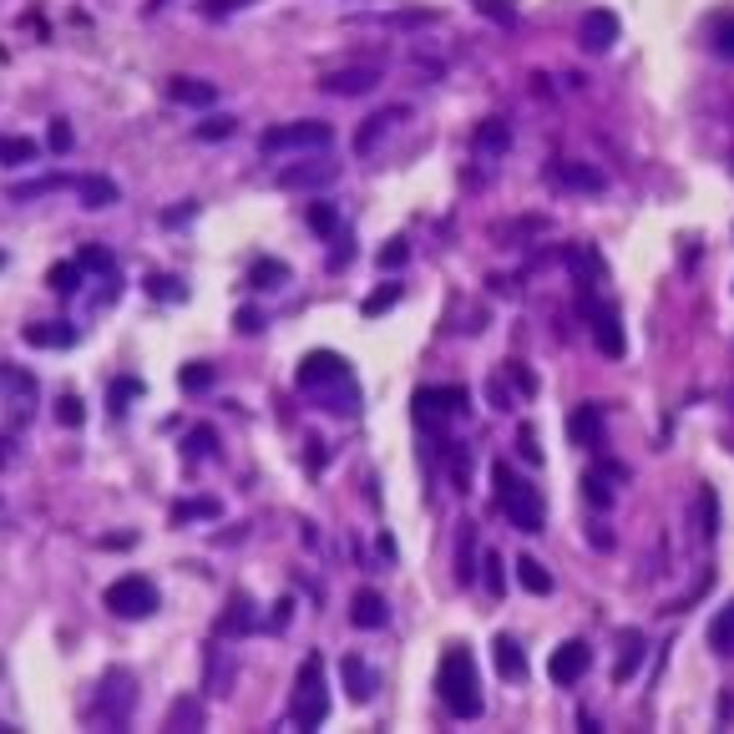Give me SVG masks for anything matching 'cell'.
I'll return each mask as SVG.
<instances>
[{"instance_id":"obj_1","label":"cell","mask_w":734,"mask_h":734,"mask_svg":"<svg viewBox=\"0 0 734 734\" xmlns=\"http://www.w3.org/2000/svg\"><path fill=\"white\" fill-rule=\"evenodd\" d=\"M441 699L451 704L456 719H476L481 714V679H476V664H471L466 643H451L446 659H441Z\"/></svg>"},{"instance_id":"obj_2","label":"cell","mask_w":734,"mask_h":734,"mask_svg":"<svg viewBox=\"0 0 734 734\" xmlns=\"http://www.w3.org/2000/svg\"><path fill=\"white\" fill-rule=\"evenodd\" d=\"M289 719H294V729H319L324 719H330V684H324V659H319V654H309V659L299 664Z\"/></svg>"},{"instance_id":"obj_3","label":"cell","mask_w":734,"mask_h":734,"mask_svg":"<svg viewBox=\"0 0 734 734\" xmlns=\"http://www.w3.org/2000/svg\"><path fill=\"white\" fill-rule=\"evenodd\" d=\"M492 476H497V502H502V512L512 517V527H517V532H542L547 507H542V497L532 492V481H522L512 466H492Z\"/></svg>"},{"instance_id":"obj_4","label":"cell","mask_w":734,"mask_h":734,"mask_svg":"<svg viewBox=\"0 0 734 734\" xmlns=\"http://www.w3.org/2000/svg\"><path fill=\"white\" fill-rule=\"evenodd\" d=\"M132 704H137V679L127 669H107L97 684V699H92V719L107 729H122L132 719Z\"/></svg>"},{"instance_id":"obj_5","label":"cell","mask_w":734,"mask_h":734,"mask_svg":"<svg viewBox=\"0 0 734 734\" xmlns=\"http://www.w3.org/2000/svg\"><path fill=\"white\" fill-rule=\"evenodd\" d=\"M335 142V127L319 122V117H304V122H279L264 132V152H324Z\"/></svg>"},{"instance_id":"obj_6","label":"cell","mask_w":734,"mask_h":734,"mask_svg":"<svg viewBox=\"0 0 734 734\" xmlns=\"http://www.w3.org/2000/svg\"><path fill=\"white\" fill-rule=\"evenodd\" d=\"M107 608H112L117 618H152V613L162 608V598H157V588H152L147 578L127 573V578H117V583L107 588Z\"/></svg>"},{"instance_id":"obj_7","label":"cell","mask_w":734,"mask_h":734,"mask_svg":"<svg viewBox=\"0 0 734 734\" xmlns=\"http://www.w3.org/2000/svg\"><path fill=\"white\" fill-rule=\"evenodd\" d=\"M340 178V162L335 157H309V162H289L279 173V188L284 193H319Z\"/></svg>"},{"instance_id":"obj_8","label":"cell","mask_w":734,"mask_h":734,"mask_svg":"<svg viewBox=\"0 0 734 734\" xmlns=\"http://www.w3.org/2000/svg\"><path fill=\"white\" fill-rule=\"evenodd\" d=\"M588 664H593V648L583 643V638H567V643H557L552 648V659H547V679L552 684H578L583 674H588Z\"/></svg>"},{"instance_id":"obj_9","label":"cell","mask_w":734,"mask_h":734,"mask_svg":"<svg viewBox=\"0 0 734 734\" xmlns=\"http://www.w3.org/2000/svg\"><path fill=\"white\" fill-rule=\"evenodd\" d=\"M583 314L593 319V340H598V350H603L608 360H618V355H623V330H618L613 304H603L598 294H583Z\"/></svg>"},{"instance_id":"obj_10","label":"cell","mask_w":734,"mask_h":734,"mask_svg":"<svg viewBox=\"0 0 734 734\" xmlns=\"http://www.w3.org/2000/svg\"><path fill=\"white\" fill-rule=\"evenodd\" d=\"M319 87L330 97H365L380 87V66H340V71H324Z\"/></svg>"},{"instance_id":"obj_11","label":"cell","mask_w":734,"mask_h":734,"mask_svg":"<svg viewBox=\"0 0 734 734\" xmlns=\"http://www.w3.org/2000/svg\"><path fill=\"white\" fill-rule=\"evenodd\" d=\"M416 421L421 426H431L436 416H461L466 411V390L461 385H441V390H416Z\"/></svg>"},{"instance_id":"obj_12","label":"cell","mask_w":734,"mask_h":734,"mask_svg":"<svg viewBox=\"0 0 734 734\" xmlns=\"http://www.w3.org/2000/svg\"><path fill=\"white\" fill-rule=\"evenodd\" d=\"M345 380H350V370H345V360L330 355V350H314V355H304V365H299V390L345 385Z\"/></svg>"},{"instance_id":"obj_13","label":"cell","mask_w":734,"mask_h":734,"mask_svg":"<svg viewBox=\"0 0 734 734\" xmlns=\"http://www.w3.org/2000/svg\"><path fill=\"white\" fill-rule=\"evenodd\" d=\"M567 436H573V446H583V451H598L603 446V405L598 400L578 405V411L567 416Z\"/></svg>"},{"instance_id":"obj_14","label":"cell","mask_w":734,"mask_h":734,"mask_svg":"<svg viewBox=\"0 0 734 734\" xmlns=\"http://www.w3.org/2000/svg\"><path fill=\"white\" fill-rule=\"evenodd\" d=\"M578 41H583V51H593V56L613 51V41H618V16H613V11H588L583 26H578Z\"/></svg>"},{"instance_id":"obj_15","label":"cell","mask_w":734,"mask_h":734,"mask_svg":"<svg viewBox=\"0 0 734 734\" xmlns=\"http://www.w3.org/2000/svg\"><path fill=\"white\" fill-rule=\"evenodd\" d=\"M405 117H411L405 107H380V112H375V117L355 132V152H375V147H380V137H385V132H395Z\"/></svg>"},{"instance_id":"obj_16","label":"cell","mask_w":734,"mask_h":734,"mask_svg":"<svg viewBox=\"0 0 734 734\" xmlns=\"http://www.w3.org/2000/svg\"><path fill=\"white\" fill-rule=\"evenodd\" d=\"M26 345H36V350H66V345H76V324H66V319L26 324Z\"/></svg>"},{"instance_id":"obj_17","label":"cell","mask_w":734,"mask_h":734,"mask_svg":"<svg viewBox=\"0 0 734 734\" xmlns=\"http://www.w3.org/2000/svg\"><path fill=\"white\" fill-rule=\"evenodd\" d=\"M168 97L183 102V107H213L218 87H213V81H203V76H168Z\"/></svg>"},{"instance_id":"obj_18","label":"cell","mask_w":734,"mask_h":734,"mask_svg":"<svg viewBox=\"0 0 734 734\" xmlns=\"http://www.w3.org/2000/svg\"><path fill=\"white\" fill-rule=\"evenodd\" d=\"M643 633L638 628H623V638H618V664H613V679L618 684H628L633 674H638V664H643Z\"/></svg>"},{"instance_id":"obj_19","label":"cell","mask_w":734,"mask_h":734,"mask_svg":"<svg viewBox=\"0 0 734 734\" xmlns=\"http://www.w3.org/2000/svg\"><path fill=\"white\" fill-rule=\"evenodd\" d=\"M0 395H11L16 411L26 416L31 405H36V380H31L26 370H16V365H0Z\"/></svg>"},{"instance_id":"obj_20","label":"cell","mask_w":734,"mask_h":734,"mask_svg":"<svg viewBox=\"0 0 734 734\" xmlns=\"http://www.w3.org/2000/svg\"><path fill=\"white\" fill-rule=\"evenodd\" d=\"M340 679H345V694L355 699V704H365L370 694H375V674L365 669V659H355V654H345L340 659Z\"/></svg>"},{"instance_id":"obj_21","label":"cell","mask_w":734,"mask_h":734,"mask_svg":"<svg viewBox=\"0 0 734 734\" xmlns=\"http://www.w3.org/2000/svg\"><path fill=\"white\" fill-rule=\"evenodd\" d=\"M385 618H390V613H385V598L370 593V588H360L355 603H350V623H355V628H385Z\"/></svg>"},{"instance_id":"obj_22","label":"cell","mask_w":734,"mask_h":734,"mask_svg":"<svg viewBox=\"0 0 734 734\" xmlns=\"http://www.w3.org/2000/svg\"><path fill=\"white\" fill-rule=\"evenodd\" d=\"M557 183L578 193H603V173L588 168V162H557Z\"/></svg>"},{"instance_id":"obj_23","label":"cell","mask_w":734,"mask_h":734,"mask_svg":"<svg viewBox=\"0 0 734 734\" xmlns=\"http://www.w3.org/2000/svg\"><path fill=\"white\" fill-rule=\"evenodd\" d=\"M76 193H81V203H87V208H112V203H122L117 183L102 178V173H87V178L76 183Z\"/></svg>"},{"instance_id":"obj_24","label":"cell","mask_w":734,"mask_h":734,"mask_svg":"<svg viewBox=\"0 0 734 734\" xmlns=\"http://www.w3.org/2000/svg\"><path fill=\"white\" fill-rule=\"evenodd\" d=\"M613 476H623V466H598V471H588L583 476V497L593 502V507H613Z\"/></svg>"},{"instance_id":"obj_25","label":"cell","mask_w":734,"mask_h":734,"mask_svg":"<svg viewBox=\"0 0 734 734\" xmlns=\"http://www.w3.org/2000/svg\"><path fill=\"white\" fill-rule=\"evenodd\" d=\"M492 648H497V674H502V679H522V674H527V659H522V643H517L512 633H502V638H497Z\"/></svg>"},{"instance_id":"obj_26","label":"cell","mask_w":734,"mask_h":734,"mask_svg":"<svg viewBox=\"0 0 734 734\" xmlns=\"http://www.w3.org/2000/svg\"><path fill=\"white\" fill-rule=\"evenodd\" d=\"M355 26H395V31H416V26H436V11H395V16H355Z\"/></svg>"},{"instance_id":"obj_27","label":"cell","mask_w":734,"mask_h":734,"mask_svg":"<svg viewBox=\"0 0 734 734\" xmlns=\"http://www.w3.org/2000/svg\"><path fill=\"white\" fill-rule=\"evenodd\" d=\"M517 583L527 588V593H537V598H547L552 593V573L537 562V557H517Z\"/></svg>"},{"instance_id":"obj_28","label":"cell","mask_w":734,"mask_h":734,"mask_svg":"<svg viewBox=\"0 0 734 734\" xmlns=\"http://www.w3.org/2000/svg\"><path fill=\"white\" fill-rule=\"evenodd\" d=\"M476 578V527L461 522V542H456V583Z\"/></svg>"},{"instance_id":"obj_29","label":"cell","mask_w":734,"mask_h":734,"mask_svg":"<svg viewBox=\"0 0 734 734\" xmlns=\"http://www.w3.org/2000/svg\"><path fill=\"white\" fill-rule=\"evenodd\" d=\"M36 157H41V147L31 137H0V162H6V168H26Z\"/></svg>"},{"instance_id":"obj_30","label":"cell","mask_w":734,"mask_h":734,"mask_svg":"<svg viewBox=\"0 0 734 734\" xmlns=\"http://www.w3.org/2000/svg\"><path fill=\"white\" fill-rule=\"evenodd\" d=\"M249 608H254V603H249V598H243V593H238V598L228 603V613L218 618V633H243V628H249V623H254V613H249Z\"/></svg>"},{"instance_id":"obj_31","label":"cell","mask_w":734,"mask_h":734,"mask_svg":"<svg viewBox=\"0 0 734 734\" xmlns=\"http://www.w3.org/2000/svg\"><path fill=\"white\" fill-rule=\"evenodd\" d=\"M699 532L719 537V497H714V486H699Z\"/></svg>"},{"instance_id":"obj_32","label":"cell","mask_w":734,"mask_h":734,"mask_svg":"<svg viewBox=\"0 0 734 734\" xmlns=\"http://www.w3.org/2000/svg\"><path fill=\"white\" fill-rule=\"evenodd\" d=\"M61 188H66V178H61V173H46V178H36V183H16V188H11V198H16V203H26V198L61 193Z\"/></svg>"},{"instance_id":"obj_33","label":"cell","mask_w":734,"mask_h":734,"mask_svg":"<svg viewBox=\"0 0 734 734\" xmlns=\"http://www.w3.org/2000/svg\"><path fill=\"white\" fill-rule=\"evenodd\" d=\"M709 643L719 648V654H734V603L714 618V628H709Z\"/></svg>"},{"instance_id":"obj_34","label":"cell","mask_w":734,"mask_h":734,"mask_svg":"<svg viewBox=\"0 0 734 734\" xmlns=\"http://www.w3.org/2000/svg\"><path fill=\"white\" fill-rule=\"evenodd\" d=\"M284 279H289V269H284L279 259H259V264H254V284H259V289H279Z\"/></svg>"},{"instance_id":"obj_35","label":"cell","mask_w":734,"mask_h":734,"mask_svg":"<svg viewBox=\"0 0 734 734\" xmlns=\"http://www.w3.org/2000/svg\"><path fill=\"white\" fill-rule=\"evenodd\" d=\"M46 284H51L56 294H76V284H81V264H56V269L46 274Z\"/></svg>"},{"instance_id":"obj_36","label":"cell","mask_w":734,"mask_h":734,"mask_svg":"<svg viewBox=\"0 0 734 734\" xmlns=\"http://www.w3.org/2000/svg\"><path fill=\"white\" fill-rule=\"evenodd\" d=\"M198 517H218V502L213 497H198V502H178L173 507V522H198Z\"/></svg>"},{"instance_id":"obj_37","label":"cell","mask_w":734,"mask_h":734,"mask_svg":"<svg viewBox=\"0 0 734 734\" xmlns=\"http://www.w3.org/2000/svg\"><path fill=\"white\" fill-rule=\"evenodd\" d=\"M249 6H254V0H203L198 11H203L208 21H228V16H238V11H249Z\"/></svg>"},{"instance_id":"obj_38","label":"cell","mask_w":734,"mask_h":734,"mask_svg":"<svg viewBox=\"0 0 734 734\" xmlns=\"http://www.w3.org/2000/svg\"><path fill=\"white\" fill-rule=\"evenodd\" d=\"M476 152H507V127L502 122H486L476 132Z\"/></svg>"},{"instance_id":"obj_39","label":"cell","mask_w":734,"mask_h":734,"mask_svg":"<svg viewBox=\"0 0 734 734\" xmlns=\"http://www.w3.org/2000/svg\"><path fill=\"white\" fill-rule=\"evenodd\" d=\"M309 228H314V233H324V238H330V233L340 228V213H335L330 203H314V208H309Z\"/></svg>"},{"instance_id":"obj_40","label":"cell","mask_w":734,"mask_h":734,"mask_svg":"<svg viewBox=\"0 0 734 734\" xmlns=\"http://www.w3.org/2000/svg\"><path fill=\"white\" fill-rule=\"evenodd\" d=\"M233 117H208L203 127H198V142H223V137H233Z\"/></svg>"},{"instance_id":"obj_41","label":"cell","mask_w":734,"mask_h":734,"mask_svg":"<svg viewBox=\"0 0 734 734\" xmlns=\"http://www.w3.org/2000/svg\"><path fill=\"white\" fill-rule=\"evenodd\" d=\"M218 451V436L208 431V426H198L193 436H188V461H198V456H213Z\"/></svg>"},{"instance_id":"obj_42","label":"cell","mask_w":734,"mask_h":734,"mask_svg":"<svg viewBox=\"0 0 734 734\" xmlns=\"http://www.w3.org/2000/svg\"><path fill=\"white\" fill-rule=\"evenodd\" d=\"M405 259H411V243H405V238H390L380 249V269H400Z\"/></svg>"},{"instance_id":"obj_43","label":"cell","mask_w":734,"mask_h":734,"mask_svg":"<svg viewBox=\"0 0 734 734\" xmlns=\"http://www.w3.org/2000/svg\"><path fill=\"white\" fill-rule=\"evenodd\" d=\"M203 724V709L193 704V699H178V709H173V729H198Z\"/></svg>"},{"instance_id":"obj_44","label":"cell","mask_w":734,"mask_h":734,"mask_svg":"<svg viewBox=\"0 0 734 734\" xmlns=\"http://www.w3.org/2000/svg\"><path fill=\"white\" fill-rule=\"evenodd\" d=\"M87 274H112V254L107 249H81V259H76Z\"/></svg>"},{"instance_id":"obj_45","label":"cell","mask_w":734,"mask_h":734,"mask_svg":"<svg viewBox=\"0 0 734 734\" xmlns=\"http://www.w3.org/2000/svg\"><path fill=\"white\" fill-rule=\"evenodd\" d=\"M395 299H400V284H385L380 294H370V299H365V314L375 319V314H385V309H390Z\"/></svg>"},{"instance_id":"obj_46","label":"cell","mask_w":734,"mask_h":734,"mask_svg":"<svg viewBox=\"0 0 734 734\" xmlns=\"http://www.w3.org/2000/svg\"><path fill=\"white\" fill-rule=\"evenodd\" d=\"M178 380H183V390H208L213 385V365H188Z\"/></svg>"},{"instance_id":"obj_47","label":"cell","mask_w":734,"mask_h":734,"mask_svg":"<svg viewBox=\"0 0 734 734\" xmlns=\"http://www.w3.org/2000/svg\"><path fill=\"white\" fill-rule=\"evenodd\" d=\"M486 588H492V598H502V557H497V547L492 552H486Z\"/></svg>"},{"instance_id":"obj_48","label":"cell","mask_w":734,"mask_h":734,"mask_svg":"<svg viewBox=\"0 0 734 734\" xmlns=\"http://www.w3.org/2000/svg\"><path fill=\"white\" fill-rule=\"evenodd\" d=\"M56 421H61V426H81V400H76V395H61V400H56Z\"/></svg>"},{"instance_id":"obj_49","label":"cell","mask_w":734,"mask_h":734,"mask_svg":"<svg viewBox=\"0 0 734 734\" xmlns=\"http://www.w3.org/2000/svg\"><path fill=\"white\" fill-rule=\"evenodd\" d=\"M476 6H481L486 16H497V21H507V26L517 21V6H507V0H476Z\"/></svg>"},{"instance_id":"obj_50","label":"cell","mask_w":734,"mask_h":734,"mask_svg":"<svg viewBox=\"0 0 734 734\" xmlns=\"http://www.w3.org/2000/svg\"><path fill=\"white\" fill-rule=\"evenodd\" d=\"M517 451H522V456H527L532 466L542 461V451H537V436H532V426H522V431H517Z\"/></svg>"},{"instance_id":"obj_51","label":"cell","mask_w":734,"mask_h":734,"mask_svg":"<svg viewBox=\"0 0 734 734\" xmlns=\"http://www.w3.org/2000/svg\"><path fill=\"white\" fill-rule=\"evenodd\" d=\"M147 289H152L157 299H162V294H173V299H183V289H178V279H162V274H152V279H147Z\"/></svg>"},{"instance_id":"obj_52","label":"cell","mask_w":734,"mask_h":734,"mask_svg":"<svg viewBox=\"0 0 734 734\" xmlns=\"http://www.w3.org/2000/svg\"><path fill=\"white\" fill-rule=\"evenodd\" d=\"M127 395H137V385H122V380H117V385H112V416L127 411Z\"/></svg>"},{"instance_id":"obj_53","label":"cell","mask_w":734,"mask_h":734,"mask_svg":"<svg viewBox=\"0 0 734 734\" xmlns=\"http://www.w3.org/2000/svg\"><path fill=\"white\" fill-rule=\"evenodd\" d=\"M714 51H719V56H734V26H719V36H714Z\"/></svg>"},{"instance_id":"obj_54","label":"cell","mask_w":734,"mask_h":734,"mask_svg":"<svg viewBox=\"0 0 734 734\" xmlns=\"http://www.w3.org/2000/svg\"><path fill=\"white\" fill-rule=\"evenodd\" d=\"M51 147H56V152H66V147H71V127H66V122H56V127H51Z\"/></svg>"},{"instance_id":"obj_55","label":"cell","mask_w":734,"mask_h":734,"mask_svg":"<svg viewBox=\"0 0 734 734\" xmlns=\"http://www.w3.org/2000/svg\"><path fill=\"white\" fill-rule=\"evenodd\" d=\"M512 380H517V390H522V395H537V380H532L527 370H517V365H512Z\"/></svg>"},{"instance_id":"obj_56","label":"cell","mask_w":734,"mask_h":734,"mask_svg":"<svg viewBox=\"0 0 734 734\" xmlns=\"http://www.w3.org/2000/svg\"><path fill=\"white\" fill-rule=\"evenodd\" d=\"M162 6H168V0H147V11H162Z\"/></svg>"},{"instance_id":"obj_57","label":"cell","mask_w":734,"mask_h":734,"mask_svg":"<svg viewBox=\"0 0 734 734\" xmlns=\"http://www.w3.org/2000/svg\"><path fill=\"white\" fill-rule=\"evenodd\" d=\"M0 264H6V254H0Z\"/></svg>"}]
</instances>
